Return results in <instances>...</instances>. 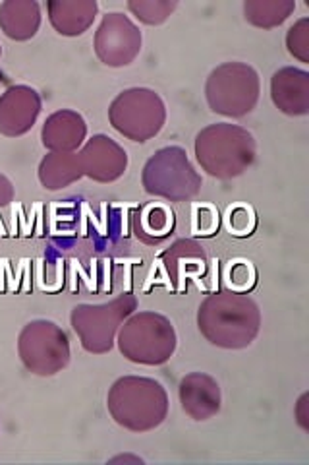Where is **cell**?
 I'll return each mask as SVG.
<instances>
[{
	"mask_svg": "<svg viewBox=\"0 0 309 465\" xmlns=\"http://www.w3.org/2000/svg\"><path fill=\"white\" fill-rule=\"evenodd\" d=\"M201 336L220 349L249 347L261 330L259 304L247 293L225 289L205 297L198 309Z\"/></svg>",
	"mask_w": 309,
	"mask_h": 465,
	"instance_id": "6da1fadb",
	"label": "cell"
},
{
	"mask_svg": "<svg viewBox=\"0 0 309 465\" xmlns=\"http://www.w3.org/2000/svg\"><path fill=\"white\" fill-rule=\"evenodd\" d=\"M109 413L116 425L131 432H150L169 415L165 386L147 376H122L107 396Z\"/></svg>",
	"mask_w": 309,
	"mask_h": 465,
	"instance_id": "7a4b0ae2",
	"label": "cell"
},
{
	"mask_svg": "<svg viewBox=\"0 0 309 465\" xmlns=\"http://www.w3.org/2000/svg\"><path fill=\"white\" fill-rule=\"evenodd\" d=\"M196 157L201 169L215 179H237L254 165L257 143L244 126L217 123L196 136Z\"/></svg>",
	"mask_w": 309,
	"mask_h": 465,
	"instance_id": "3957f363",
	"label": "cell"
},
{
	"mask_svg": "<svg viewBox=\"0 0 309 465\" xmlns=\"http://www.w3.org/2000/svg\"><path fill=\"white\" fill-rule=\"evenodd\" d=\"M121 353L136 365H165L176 351L179 338L170 320L155 311H140L128 316L116 333Z\"/></svg>",
	"mask_w": 309,
	"mask_h": 465,
	"instance_id": "277c9868",
	"label": "cell"
},
{
	"mask_svg": "<svg viewBox=\"0 0 309 465\" xmlns=\"http://www.w3.org/2000/svg\"><path fill=\"white\" fill-rule=\"evenodd\" d=\"M143 191L169 202H186L201 191V174L191 165L180 145H169L155 152L141 173Z\"/></svg>",
	"mask_w": 309,
	"mask_h": 465,
	"instance_id": "5b68a950",
	"label": "cell"
},
{
	"mask_svg": "<svg viewBox=\"0 0 309 465\" xmlns=\"http://www.w3.org/2000/svg\"><path fill=\"white\" fill-rule=\"evenodd\" d=\"M136 311V295L122 293L109 302L78 304L70 314V322L87 353L105 355L112 349L124 320Z\"/></svg>",
	"mask_w": 309,
	"mask_h": 465,
	"instance_id": "8992f818",
	"label": "cell"
},
{
	"mask_svg": "<svg viewBox=\"0 0 309 465\" xmlns=\"http://www.w3.org/2000/svg\"><path fill=\"white\" fill-rule=\"evenodd\" d=\"M261 80L257 70L246 63L217 66L205 84V97L217 114L240 119L252 113L259 101Z\"/></svg>",
	"mask_w": 309,
	"mask_h": 465,
	"instance_id": "52a82bcc",
	"label": "cell"
},
{
	"mask_svg": "<svg viewBox=\"0 0 309 465\" xmlns=\"http://www.w3.org/2000/svg\"><path fill=\"white\" fill-rule=\"evenodd\" d=\"M109 123L124 138L143 143L163 130L167 105L150 87H130L112 99Z\"/></svg>",
	"mask_w": 309,
	"mask_h": 465,
	"instance_id": "ba28073f",
	"label": "cell"
},
{
	"mask_svg": "<svg viewBox=\"0 0 309 465\" xmlns=\"http://www.w3.org/2000/svg\"><path fill=\"white\" fill-rule=\"evenodd\" d=\"M18 355L24 367L37 376H54L70 362L66 331L51 320H32L20 331Z\"/></svg>",
	"mask_w": 309,
	"mask_h": 465,
	"instance_id": "9c48e42d",
	"label": "cell"
},
{
	"mask_svg": "<svg viewBox=\"0 0 309 465\" xmlns=\"http://www.w3.org/2000/svg\"><path fill=\"white\" fill-rule=\"evenodd\" d=\"M140 27L121 12L107 14L95 32V54L102 64L122 68L131 64L141 53Z\"/></svg>",
	"mask_w": 309,
	"mask_h": 465,
	"instance_id": "30bf717a",
	"label": "cell"
},
{
	"mask_svg": "<svg viewBox=\"0 0 309 465\" xmlns=\"http://www.w3.org/2000/svg\"><path fill=\"white\" fill-rule=\"evenodd\" d=\"M83 177L101 184L119 181L128 169V153L119 142L105 134L87 140L78 152Z\"/></svg>",
	"mask_w": 309,
	"mask_h": 465,
	"instance_id": "8fae6325",
	"label": "cell"
},
{
	"mask_svg": "<svg viewBox=\"0 0 309 465\" xmlns=\"http://www.w3.org/2000/svg\"><path fill=\"white\" fill-rule=\"evenodd\" d=\"M43 101L37 90L29 85H10L0 95V134L20 138L37 123Z\"/></svg>",
	"mask_w": 309,
	"mask_h": 465,
	"instance_id": "7c38bea8",
	"label": "cell"
},
{
	"mask_svg": "<svg viewBox=\"0 0 309 465\" xmlns=\"http://www.w3.org/2000/svg\"><path fill=\"white\" fill-rule=\"evenodd\" d=\"M179 396L184 413L194 420L213 419L220 411V405H223L218 382L205 372L186 374L180 381Z\"/></svg>",
	"mask_w": 309,
	"mask_h": 465,
	"instance_id": "4fadbf2b",
	"label": "cell"
},
{
	"mask_svg": "<svg viewBox=\"0 0 309 465\" xmlns=\"http://www.w3.org/2000/svg\"><path fill=\"white\" fill-rule=\"evenodd\" d=\"M87 138V123L78 111L61 109L47 116L41 128V143L49 152H78Z\"/></svg>",
	"mask_w": 309,
	"mask_h": 465,
	"instance_id": "5bb4252c",
	"label": "cell"
},
{
	"mask_svg": "<svg viewBox=\"0 0 309 465\" xmlns=\"http://www.w3.org/2000/svg\"><path fill=\"white\" fill-rule=\"evenodd\" d=\"M271 99L278 111L290 116L309 113V74L300 68H281L271 78Z\"/></svg>",
	"mask_w": 309,
	"mask_h": 465,
	"instance_id": "9a60e30c",
	"label": "cell"
},
{
	"mask_svg": "<svg viewBox=\"0 0 309 465\" xmlns=\"http://www.w3.org/2000/svg\"><path fill=\"white\" fill-rule=\"evenodd\" d=\"M160 260L176 291H180L188 280H199L208 272V254L194 239L176 241L169 251L160 254Z\"/></svg>",
	"mask_w": 309,
	"mask_h": 465,
	"instance_id": "2e32d148",
	"label": "cell"
},
{
	"mask_svg": "<svg viewBox=\"0 0 309 465\" xmlns=\"http://www.w3.org/2000/svg\"><path fill=\"white\" fill-rule=\"evenodd\" d=\"M47 12L56 34L80 37L93 25L99 5L95 0H51L47 3Z\"/></svg>",
	"mask_w": 309,
	"mask_h": 465,
	"instance_id": "e0dca14e",
	"label": "cell"
},
{
	"mask_svg": "<svg viewBox=\"0 0 309 465\" xmlns=\"http://www.w3.org/2000/svg\"><path fill=\"white\" fill-rule=\"evenodd\" d=\"M41 25V6L35 0H6L0 5V29L12 41L34 39Z\"/></svg>",
	"mask_w": 309,
	"mask_h": 465,
	"instance_id": "ac0fdd59",
	"label": "cell"
},
{
	"mask_svg": "<svg viewBox=\"0 0 309 465\" xmlns=\"http://www.w3.org/2000/svg\"><path fill=\"white\" fill-rule=\"evenodd\" d=\"M37 177L43 188H47V191H63V188L78 183L83 177L78 152H49L41 159Z\"/></svg>",
	"mask_w": 309,
	"mask_h": 465,
	"instance_id": "d6986e66",
	"label": "cell"
},
{
	"mask_svg": "<svg viewBox=\"0 0 309 465\" xmlns=\"http://www.w3.org/2000/svg\"><path fill=\"white\" fill-rule=\"evenodd\" d=\"M172 229L174 213L163 203H147L136 215V235L145 244H159L170 235Z\"/></svg>",
	"mask_w": 309,
	"mask_h": 465,
	"instance_id": "ffe728a7",
	"label": "cell"
},
{
	"mask_svg": "<svg viewBox=\"0 0 309 465\" xmlns=\"http://www.w3.org/2000/svg\"><path fill=\"white\" fill-rule=\"evenodd\" d=\"M296 10V0H246V20L261 29H273L283 25L292 12Z\"/></svg>",
	"mask_w": 309,
	"mask_h": 465,
	"instance_id": "44dd1931",
	"label": "cell"
},
{
	"mask_svg": "<svg viewBox=\"0 0 309 465\" xmlns=\"http://www.w3.org/2000/svg\"><path fill=\"white\" fill-rule=\"evenodd\" d=\"M126 6L140 22L147 25H160L179 8V3L176 0H130Z\"/></svg>",
	"mask_w": 309,
	"mask_h": 465,
	"instance_id": "7402d4cb",
	"label": "cell"
},
{
	"mask_svg": "<svg viewBox=\"0 0 309 465\" xmlns=\"http://www.w3.org/2000/svg\"><path fill=\"white\" fill-rule=\"evenodd\" d=\"M286 49L300 63H309V18H300L288 29Z\"/></svg>",
	"mask_w": 309,
	"mask_h": 465,
	"instance_id": "603a6c76",
	"label": "cell"
},
{
	"mask_svg": "<svg viewBox=\"0 0 309 465\" xmlns=\"http://www.w3.org/2000/svg\"><path fill=\"white\" fill-rule=\"evenodd\" d=\"M257 273L256 268L252 266V262H234V266L228 268L227 282L232 291H238V293H247L249 289L256 285Z\"/></svg>",
	"mask_w": 309,
	"mask_h": 465,
	"instance_id": "cb8c5ba5",
	"label": "cell"
},
{
	"mask_svg": "<svg viewBox=\"0 0 309 465\" xmlns=\"http://www.w3.org/2000/svg\"><path fill=\"white\" fill-rule=\"evenodd\" d=\"M247 220H256L249 208H237L230 212V229L237 231L234 235H249V231L254 227L247 225Z\"/></svg>",
	"mask_w": 309,
	"mask_h": 465,
	"instance_id": "d4e9b609",
	"label": "cell"
},
{
	"mask_svg": "<svg viewBox=\"0 0 309 465\" xmlns=\"http://www.w3.org/2000/svg\"><path fill=\"white\" fill-rule=\"evenodd\" d=\"M16 196V188H14L12 181L5 174H0V208L8 206V203Z\"/></svg>",
	"mask_w": 309,
	"mask_h": 465,
	"instance_id": "484cf974",
	"label": "cell"
},
{
	"mask_svg": "<svg viewBox=\"0 0 309 465\" xmlns=\"http://www.w3.org/2000/svg\"><path fill=\"white\" fill-rule=\"evenodd\" d=\"M307 400H309V394H304L296 405V419H298V425L304 430H309V403H307Z\"/></svg>",
	"mask_w": 309,
	"mask_h": 465,
	"instance_id": "4316f807",
	"label": "cell"
},
{
	"mask_svg": "<svg viewBox=\"0 0 309 465\" xmlns=\"http://www.w3.org/2000/svg\"><path fill=\"white\" fill-rule=\"evenodd\" d=\"M143 463V460L141 458H138V456H130V454H126V456H116V458H112L111 460V463Z\"/></svg>",
	"mask_w": 309,
	"mask_h": 465,
	"instance_id": "83f0119b",
	"label": "cell"
},
{
	"mask_svg": "<svg viewBox=\"0 0 309 465\" xmlns=\"http://www.w3.org/2000/svg\"><path fill=\"white\" fill-rule=\"evenodd\" d=\"M0 82H5V76H3V74H0Z\"/></svg>",
	"mask_w": 309,
	"mask_h": 465,
	"instance_id": "f1b7e54d",
	"label": "cell"
},
{
	"mask_svg": "<svg viewBox=\"0 0 309 465\" xmlns=\"http://www.w3.org/2000/svg\"><path fill=\"white\" fill-rule=\"evenodd\" d=\"M0 56H3V47H0Z\"/></svg>",
	"mask_w": 309,
	"mask_h": 465,
	"instance_id": "f546056e",
	"label": "cell"
}]
</instances>
